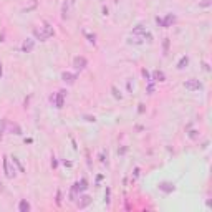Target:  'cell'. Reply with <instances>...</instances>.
<instances>
[{"label":"cell","instance_id":"obj_33","mask_svg":"<svg viewBox=\"0 0 212 212\" xmlns=\"http://www.w3.org/2000/svg\"><path fill=\"white\" fill-rule=\"evenodd\" d=\"M56 166H58L56 157H55V156H51V167H53V169H56Z\"/></svg>","mask_w":212,"mask_h":212},{"label":"cell","instance_id":"obj_7","mask_svg":"<svg viewBox=\"0 0 212 212\" xmlns=\"http://www.w3.org/2000/svg\"><path fill=\"white\" fill-rule=\"evenodd\" d=\"M76 78H78V75H76V73H70V72H63L61 73V80L66 85H75Z\"/></svg>","mask_w":212,"mask_h":212},{"label":"cell","instance_id":"obj_19","mask_svg":"<svg viewBox=\"0 0 212 212\" xmlns=\"http://www.w3.org/2000/svg\"><path fill=\"white\" fill-rule=\"evenodd\" d=\"M42 28H43V32L46 33V37H48V38H50V37H53V35H55V30H53V27L50 25V23H45V25H43Z\"/></svg>","mask_w":212,"mask_h":212},{"label":"cell","instance_id":"obj_29","mask_svg":"<svg viewBox=\"0 0 212 212\" xmlns=\"http://www.w3.org/2000/svg\"><path fill=\"white\" fill-rule=\"evenodd\" d=\"M55 202H56V205H58V207H60V205H61V191H60V189L56 191V197H55Z\"/></svg>","mask_w":212,"mask_h":212},{"label":"cell","instance_id":"obj_10","mask_svg":"<svg viewBox=\"0 0 212 212\" xmlns=\"http://www.w3.org/2000/svg\"><path fill=\"white\" fill-rule=\"evenodd\" d=\"M80 196V191H78V181L73 182V186H72V189H70V194H68V199L72 202H76V199H78Z\"/></svg>","mask_w":212,"mask_h":212},{"label":"cell","instance_id":"obj_5","mask_svg":"<svg viewBox=\"0 0 212 212\" xmlns=\"http://www.w3.org/2000/svg\"><path fill=\"white\" fill-rule=\"evenodd\" d=\"M91 202H93V199L88 196V194H80L78 199H76V205H78V209H86Z\"/></svg>","mask_w":212,"mask_h":212},{"label":"cell","instance_id":"obj_2","mask_svg":"<svg viewBox=\"0 0 212 212\" xmlns=\"http://www.w3.org/2000/svg\"><path fill=\"white\" fill-rule=\"evenodd\" d=\"M184 88H186V90H189V91H199V90H202V88H204V85L199 80L192 78V80L184 81Z\"/></svg>","mask_w":212,"mask_h":212},{"label":"cell","instance_id":"obj_38","mask_svg":"<svg viewBox=\"0 0 212 212\" xmlns=\"http://www.w3.org/2000/svg\"><path fill=\"white\" fill-rule=\"evenodd\" d=\"M63 164H65V166H66V167H72V166H73V162H72V161H66V159H65V161H63Z\"/></svg>","mask_w":212,"mask_h":212},{"label":"cell","instance_id":"obj_31","mask_svg":"<svg viewBox=\"0 0 212 212\" xmlns=\"http://www.w3.org/2000/svg\"><path fill=\"white\" fill-rule=\"evenodd\" d=\"M86 35V38H88V42H90V43H93V45H95V42H96V37H95V35H90V33H85Z\"/></svg>","mask_w":212,"mask_h":212},{"label":"cell","instance_id":"obj_27","mask_svg":"<svg viewBox=\"0 0 212 212\" xmlns=\"http://www.w3.org/2000/svg\"><path fill=\"white\" fill-rule=\"evenodd\" d=\"M189 138H191L192 141L199 139V131H197V129H191V131H189Z\"/></svg>","mask_w":212,"mask_h":212},{"label":"cell","instance_id":"obj_9","mask_svg":"<svg viewBox=\"0 0 212 212\" xmlns=\"http://www.w3.org/2000/svg\"><path fill=\"white\" fill-rule=\"evenodd\" d=\"M176 22H178V17H176L174 13H167V15L162 19V23H164V27H162V28H169V27H172Z\"/></svg>","mask_w":212,"mask_h":212},{"label":"cell","instance_id":"obj_36","mask_svg":"<svg viewBox=\"0 0 212 212\" xmlns=\"http://www.w3.org/2000/svg\"><path fill=\"white\" fill-rule=\"evenodd\" d=\"M156 23H157L159 27H164V23H162V19H161V17H156Z\"/></svg>","mask_w":212,"mask_h":212},{"label":"cell","instance_id":"obj_28","mask_svg":"<svg viewBox=\"0 0 212 212\" xmlns=\"http://www.w3.org/2000/svg\"><path fill=\"white\" fill-rule=\"evenodd\" d=\"M146 90H148V95H152V93H154V90H156L154 81H148V88H146Z\"/></svg>","mask_w":212,"mask_h":212},{"label":"cell","instance_id":"obj_22","mask_svg":"<svg viewBox=\"0 0 212 212\" xmlns=\"http://www.w3.org/2000/svg\"><path fill=\"white\" fill-rule=\"evenodd\" d=\"M10 159H12V162H13V164H15V166H17V167H19V171H20V172H25V167H23V166H22V162L19 161V157L12 156Z\"/></svg>","mask_w":212,"mask_h":212},{"label":"cell","instance_id":"obj_6","mask_svg":"<svg viewBox=\"0 0 212 212\" xmlns=\"http://www.w3.org/2000/svg\"><path fill=\"white\" fill-rule=\"evenodd\" d=\"M86 66H88V60L85 56H75L73 58V68L76 72H83Z\"/></svg>","mask_w":212,"mask_h":212},{"label":"cell","instance_id":"obj_41","mask_svg":"<svg viewBox=\"0 0 212 212\" xmlns=\"http://www.w3.org/2000/svg\"><path fill=\"white\" fill-rule=\"evenodd\" d=\"M103 15H108V7H103Z\"/></svg>","mask_w":212,"mask_h":212},{"label":"cell","instance_id":"obj_30","mask_svg":"<svg viewBox=\"0 0 212 212\" xmlns=\"http://www.w3.org/2000/svg\"><path fill=\"white\" fill-rule=\"evenodd\" d=\"M141 73H143V76H144V80H146V81H151V73H149L146 68H143V72H141Z\"/></svg>","mask_w":212,"mask_h":212},{"label":"cell","instance_id":"obj_24","mask_svg":"<svg viewBox=\"0 0 212 212\" xmlns=\"http://www.w3.org/2000/svg\"><path fill=\"white\" fill-rule=\"evenodd\" d=\"M143 40H146L148 43H152V42H154V40H152V33H151V32H148V30H146V32L143 33Z\"/></svg>","mask_w":212,"mask_h":212},{"label":"cell","instance_id":"obj_25","mask_svg":"<svg viewBox=\"0 0 212 212\" xmlns=\"http://www.w3.org/2000/svg\"><path fill=\"white\" fill-rule=\"evenodd\" d=\"M109 196H111V189H109V187H106V191H104V202H106V205H109V202H111Z\"/></svg>","mask_w":212,"mask_h":212},{"label":"cell","instance_id":"obj_39","mask_svg":"<svg viewBox=\"0 0 212 212\" xmlns=\"http://www.w3.org/2000/svg\"><path fill=\"white\" fill-rule=\"evenodd\" d=\"M3 76V66H2V61H0V78Z\"/></svg>","mask_w":212,"mask_h":212},{"label":"cell","instance_id":"obj_20","mask_svg":"<svg viewBox=\"0 0 212 212\" xmlns=\"http://www.w3.org/2000/svg\"><path fill=\"white\" fill-rule=\"evenodd\" d=\"M169 45H171V40L166 37V38H164V42H162V55H164V56L169 53Z\"/></svg>","mask_w":212,"mask_h":212},{"label":"cell","instance_id":"obj_40","mask_svg":"<svg viewBox=\"0 0 212 212\" xmlns=\"http://www.w3.org/2000/svg\"><path fill=\"white\" fill-rule=\"evenodd\" d=\"M202 65H204V70H205V72H209V70H210V68H209V65H207V63H205V61H204Z\"/></svg>","mask_w":212,"mask_h":212},{"label":"cell","instance_id":"obj_4","mask_svg":"<svg viewBox=\"0 0 212 212\" xmlns=\"http://www.w3.org/2000/svg\"><path fill=\"white\" fill-rule=\"evenodd\" d=\"M3 174L7 176L8 179H12L15 176V169L10 166V157L7 154H3Z\"/></svg>","mask_w":212,"mask_h":212},{"label":"cell","instance_id":"obj_15","mask_svg":"<svg viewBox=\"0 0 212 212\" xmlns=\"http://www.w3.org/2000/svg\"><path fill=\"white\" fill-rule=\"evenodd\" d=\"M8 126H10V133L12 134H17V136H20V134H22L20 125H17V123H8Z\"/></svg>","mask_w":212,"mask_h":212},{"label":"cell","instance_id":"obj_13","mask_svg":"<svg viewBox=\"0 0 212 212\" xmlns=\"http://www.w3.org/2000/svg\"><path fill=\"white\" fill-rule=\"evenodd\" d=\"M32 207H30V202L27 201V199H22V201L19 202V210L20 212H28Z\"/></svg>","mask_w":212,"mask_h":212},{"label":"cell","instance_id":"obj_35","mask_svg":"<svg viewBox=\"0 0 212 212\" xmlns=\"http://www.w3.org/2000/svg\"><path fill=\"white\" fill-rule=\"evenodd\" d=\"M138 106H139V108H138V113H139V114H143V113H144V104H143V103H139Z\"/></svg>","mask_w":212,"mask_h":212},{"label":"cell","instance_id":"obj_3","mask_svg":"<svg viewBox=\"0 0 212 212\" xmlns=\"http://www.w3.org/2000/svg\"><path fill=\"white\" fill-rule=\"evenodd\" d=\"M157 189L161 192H164V194H172L176 191V184L171 182V181H162V182H159Z\"/></svg>","mask_w":212,"mask_h":212},{"label":"cell","instance_id":"obj_32","mask_svg":"<svg viewBox=\"0 0 212 212\" xmlns=\"http://www.w3.org/2000/svg\"><path fill=\"white\" fill-rule=\"evenodd\" d=\"M85 119H86L88 123H95L96 118H95V116H90V114H85Z\"/></svg>","mask_w":212,"mask_h":212},{"label":"cell","instance_id":"obj_37","mask_svg":"<svg viewBox=\"0 0 212 212\" xmlns=\"http://www.w3.org/2000/svg\"><path fill=\"white\" fill-rule=\"evenodd\" d=\"M138 176H139V167H136V169H134V172H133V179H136Z\"/></svg>","mask_w":212,"mask_h":212},{"label":"cell","instance_id":"obj_1","mask_svg":"<svg viewBox=\"0 0 212 212\" xmlns=\"http://www.w3.org/2000/svg\"><path fill=\"white\" fill-rule=\"evenodd\" d=\"M65 96H66V90H60L56 95H53V96L50 98L51 103H53V106H55L56 109H61L63 106H65Z\"/></svg>","mask_w":212,"mask_h":212},{"label":"cell","instance_id":"obj_18","mask_svg":"<svg viewBox=\"0 0 212 212\" xmlns=\"http://www.w3.org/2000/svg\"><path fill=\"white\" fill-rule=\"evenodd\" d=\"M88 189V181H86V178H81L80 181H78V191H80V194L81 192H85Z\"/></svg>","mask_w":212,"mask_h":212},{"label":"cell","instance_id":"obj_8","mask_svg":"<svg viewBox=\"0 0 212 212\" xmlns=\"http://www.w3.org/2000/svg\"><path fill=\"white\" fill-rule=\"evenodd\" d=\"M33 48H35V40L33 38L23 40V43H22V51L23 53H30V51H33Z\"/></svg>","mask_w":212,"mask_h":212},{"label":"cell","instance_id":"obj_11","mask_svg":"<svg viewBox=\"0 0 212 212\" xmlns=\"http://www.w3.org/2000/svg\"><path fill=\"white\" fill-rule=\"evenodd\" d=\"M151 81H166V75H164V72L162 70H154L152 72V75H151Z\"/></svg>","mask_w":212,"mask_h":212},{"label":"cell","instance_id":"obj_17","mask_svg":"<svg viewBox=\"0 0 212 212\" xmlns=\"http://www.w3.org/2000/svg\"><path fill=\"white\" fill-rule=\"evenodd\" d=\"M144 32H146V27L143 25V23H138V25L133 28V35H139V37H143Z\"/></svg>","mask_w":212,"mask_h":212},{"label":"cell","instance_id":"obj_34","mask_svg":"<svg viewBox=\"0 0 212 212\" xmlns=\"http://www.w3.org/2000/svg\"><path fill=\"white\" fill-rule=\"evenodd\" d=\"M209 5H210V0H204V2L199 3V7H209Z\"/></svg>","mask_w":212,"mask_h":212},{"label":"cell","instance_id":"obj_23","mask_svg":"<svg viewBox=\"0 0 212 212\" xmlns=\"http://www.w3.org/2000/svg\"><path fill=\"white\" fill-rule=\"evenodd\" d=\"M8 123H7V119H0V139L3 138V133H5V126H7Z\"/></svg>","mask_w":212,"mask_h":212},{"label":"cell","instance_id":"obj_16","mask_svg":"<svg viewBox=\"0 0 212 212\" xmlns=\"http://www.w3.org/2000/svg\"><path fill=\"white\" fill-rule=\"evenodd\" d=\"M187 65H189V56H187V55L181 56V60L178 61V70H184Z\"/></svg>","mask_w":212,"mask_h":212},{"label":"cell","instance_id":"obj_12","mask_svg":"<svg viewBox=\"0 0 212 212\" xmlns=\"http://www.w3.org/2000/svg\"><path fill=\"white\" fill-rule=\"evenodd\" d=\"M33 37L37 40H40V42H45V40L48 38V37H46V33L43 32V28H42V30H40V28H33Z\"/></svg>","mask_w":212,"mask_h":212},{"label":"cell","instance_id":"obj_21","mask_svg":"<svg viewBox=\"0 0 212 212\" xmlns=\"http://www.w3.org/2000/svg\"><path fill=\"white\" fill-rule=\"evenodd\" d=\"M111 93H113V96L116 98V99H119V101H121V99H123V93L119 91V90H118V86H111Z\"/></svg>","mask_w":212,"mask_h":212},{"label":"cell","instance_id":"obj_14","mask_svg":"<svg viewBox=\"0 0 212 212\" xmlns=\"http://www.w3.org/2000/svg\"><path fill=\"white\" fill-rule=\"evenodd\" d=\"M128 43H134V45H143L144 40L143 37H139V35H131V37L128 38Z\"/></svg>","mask_w":212,"mask_h":212},{"label":"cell","instance_id":"obj_26","mask_svg":"<svg viewBox=\"0 0 212 212\" xmlns=\"http://www.w3.org/2000/svg\"><path fill=\"white\" fill-rule=\"evenodd\" d=\"M61 19H63V20H66V19H68V5H66V2L63 3V10H61Z\"/></svg>","mask_w":212,"mask_h":212}]
</instances>
